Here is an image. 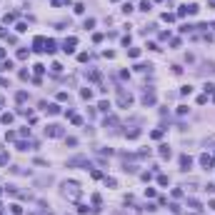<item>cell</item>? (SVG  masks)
I'll list each match as a JSON object with an SVG mask.
<instances>
[{"mask_svg": "<svg viewBox=\"0 0 215 215\" xmlns=\"http://www.w3.org/2000/svg\"><path fill=\"white\" fill-rule=\"evenodd\" d=\"M60 193H63V198H68V200H80L83 188H80V183H75V180H65Z\"/></svg>", "mask_w": 215, "mask_h": 215, "instance_id": "obj_1", "label": "cell"}, {"mask_svg": "<svg viewBox=\"0 0 215 215\" xmlns=\"http://www.w3.org/2000/svg\"><path fill=\"white\" fill-rule=\"evenodd\" d=\"M118 105H120V108H130V105H133V93H130V90H125V88L118 90Z\"/></svg>", "mask_w": 215, "mask_h": 215, "instance_id": "obj_2", "label": "cell"}, {"mask_svg": "<svg viewBox=\"0 0 215 215\" xmlns=\"http://www.w3.org/2000/svg\"><path fill=\"white\" fill-rule=\"evenodd\" d=\"M78 165L90 168V160H88V158H83V155H78V158H70V160H68V168H78Z\"/></svg>", "mask_w": 215, "mask_h": 215, "instance_id": "obj_3", "label": "cell"}, {"mask_svg": "<svg viewBox=\"0 0 215 215\" xmlns=\"http://www.w3.org/2000/svg\"><path fill=\"white\" fill-rule=\"evenodd\" d=\"M143 105H145V108H153V105H155V93H153V88H145V93H143Z\"/></svg>", "mask_w": 215, "mask_h": 215, "instance_id": "obj_4", "label": "cell"}, {"mask_svg": "<svg viewBox=\"0 0 215 215\" xmlns=\"http://www.w3.org/2000/svg\"><path fill=\"white\" fill-rule=\"evenodd\" d=\"M198 5H195V3H190V5H183L180 10H178V15H198Z\"/></svg>", "mask_w": 215, "mask_h": 215, "instance_id": "obj_5", "label": "cell"}, {"mask_svg": "<svg viewBox=\"0 0 215 215\" xmlns=\"http://www.w3.org/2000/svg\"><path fill=\"white\" fill-rule=\"evenodd\" d=\"M45 135H48V138H60V135H63V128H60V125H48V128H45Z\"/></svg>", "mask_w": 215, "mask_h": 215, "instance_id": "obj_6", "label": "cell"}, {"mask_svg": "<svg viewBox=\"0 0 215 215\" xmlns=\"http://www.w3.org/2000/svg\"><path fill=\"white\" fill-rule=\"evenodd\" d=\"M33 48H35V53H45V38L38 35L35 40H33Z\"/></svg>", "mask_w": 215, "mask_h": 215, "instance_id": "obj_7", "label": "cell"}, {"mask_svg": "<svg viewBox=\"0 0 215 215\" xmlns=\"http://www.w3.org/2000/svg\"><path fill=\"white\" fill-rule=\"evenodd\" d=\"M75 45H78V38H68V40L63 43V50L65 53H75Z\"/></svg>", "mask_w": 215, "mask_h": 215, "instance_id": "obj_8", "label": "cell"}, {"mask_svg": "<svg viewBox=\"0 0 215 215\" xmlns=\"http://www.w3.org/2000/svg\"><path fill=\"white\" fill-rule=\"evenodd\" d=\"M190 165H193V158H190V155H180V170H183V173H188V170H190Z\"/></svg>", "mask_w": 215, "mask_h": 215, "instance_id": "obj_9", "label": "cell"}, {"mask_svg": "<svg viewBox=\"0 0 215 215\" xmlns=\"http://www.w3.org/2000/svg\"><path fill=\"white\" fill-rule=\"evenodd\" d=\"M158 153H160V158H163V160H168V158H170V155H173V150H170V145H160V150H158Z\"/></svg>", "mask_w": 215, "mask_h": 215, "instance_id": "obj_10", "label": "cell"}, {"mask_svg": "<svg viewBox=\"0 0 215 215\" xmlns=\"http://www.w3.org/2000/svg\"><path fill=\"white\" fill-rule=\"evenodd\" d=\"M43 110H48V115H58V113H60V105H55V103H50V105H48V103H45V108H43Z\"/></svg>", "mask_w": 215, "mask_h": 215, "instance_id": "obj_11", "label": "cell"}, {"mask_svg": "<svg viewBox=\"0 0 215 215\" xmlns=\"http://www.w3.org/2000/svg\"><path fill=\"white\" fill-rule=\"evenodd\" d=\"M115 125H118V118H115V115H110V118H105V130H108V128L113 130Z\"/></svg>", "mask_w": 215, "mask_h": 215, "instance_id": "obj_12", "label": "cell"}, {"mask_svg": "<svg viewBox=\"0 0 215 215\" xmlns=\"http://www.w3.org/2000/svg\"><path fill=\"white\" fill-rule=\"evenodd\" d=\"M200 165L208 170V168H213V158H208V155H200Z\"/></svg>", "mask_w": 215, "mask_h": 215, "instance_id": "obj_13", "label": "cell"}, {"mask_svg": "<svg viewBox=\"0 0 215 215\" xmlns=\"http://www.w3.org/2000/svg\"><path fill=\"white\" fill-rule=\"evenodd\" d=\"M135 70H138V73H150L153 65H150V63H148V65H145V63H138V65H135Z\"/></svg>", "mask_w": 215, "mask_h": 215, "instance_id": "obj_14", "label": "cell"}, {"mask_svg": "<svg viewBox=\"0 0 215 215\" xmlns=\"http://www.w3.org/2000/svg\"><path fill=\"white\" fill-rule=\"evenodd\" d=\"M138 135H140V128H133V130H125V138H138Z\"/></svg>", "mask_w": 215, "mask_h": 215, "instance_id": "obj_15", "label": "cell"}, {"mask_svg": "<svg viewBox=\"0 0 215 215\" xmlns=\"http://www.w3.org/2000/svg\"><path fill=\"white\" fill-rule=\"evenodd\" d=\"M10 213H13V215H23V205L13 203V205H10Z\"/></svg>", "mask_w": 215, "mask_h": 215, "instance_id": "obj_16", "label": "cell"}, {"mask_svg": "<svg viewBox=\"0 0 215 215\" xmlns=\"http://www.w3.org/2000/svg\"><path fill=\"white\" fill-rule=\"evenodd\" d=\"M80 98H83V100H90V98H93V90H90V88H83V90H80Z\"/></svg>", "mask_w": 215, "mask_h": 215, "instance_id": "obj_17", "label": "cell"}, {"mask_svg": "<svg viewBox=\"0 0 215 215\" xmlns=\"http://www.w3.org/2000/svg\"><path fill=\"white\" fill-rule=\"evenodd\" d=\"M98 110H103V113H108V110H110V103H108V100H100V103H98Z\"/></svg>", "mask_w": 215, "mask_h": 215, "instance_id": "obj_18", "label": "cell"}, {"mask_svg": "<svg viewBox=\"0 0 215 215\" xmlns=\"http://www.w3.org/2000/svg\"><path fill=\"white\" fill-rule=\"evenodd\" d=\"M15 100H18V103H25V100H28V93H25V90H20V93L15 95Z\"/></svg>", "mask_w": 215, "mask_h": 215, "instance_id": "obj_19", "label": "cell"}, {"mask_svg": "<svg viewBox=\"0 0 215 215\" xmlns=\"http://www.w3.org/2000/svg\"><path fill=\"white\" fill-rule=\"evenodd\" d=\"M45 53H55V40H45Z\"/></svg>", "mask_w": 215, "mask_h": 215, "instance_id": "obj_20", "label": "cell"}, {"mask_svg": "<svg viewBox=\"0 0 215 215\" xmlns=\"http://www.w3.org/2000/svg\"><path fill=\"white\" fill-rule=\"evenodd\" d=\"M13 20H15V13H5V15H3V23H5V25L13 23Z\"/></svg>", "mask_w": 215, "mask_h": 215, "instance_id": "obj_21", "label": "cell"}, {"mask_svg": "<svg viewBox=\"0 0 215 215\" xmlns=\"http://www.w3.org/2000/svg\"><path fill=\"white\" fill-rule=\"evenodd\" d=\"M168 183H170V178H168V175H163V173H160V175H158V185H168Z\"/></svg>", "mask_w": 215, "mask_h": 215, "instance_id": "obj_22", "label": "cell"}, {"mask_svg": "<svg viewBox=\"0 0 215 215\" xmlns=\"http://www.w3.org/2000/svg\"><path fill=\"white\" fill-rule=\"evenodd\" d=\"M28 55H30V50H25V48H23V50H18V60H25Z\"/></svg>", "mask_w": 215, "mask_h": 215, "instance_id": "obj_23", "label": "cell"}, {"mask_svg": "<svg viewBox=\"0 0 215 215\" xmlns=\"http://www.w3.org/2000/svg\"><path fill=\"white\" fill-rule=\"evenodd\" d=\"M50 68H53V73H55V75H60V73H63V65H60V63H53Z\"/></svg>", "mask_w": 215, "mask_h": 215, "instance_id": "obj_24", "label": "cell"}, {"mask_svg": "<svg viewBox=\"0 0 215 215\" xmlns=\"http://www.w3.org/2000/svg\"><path fill=\"white\" fill-rule=\"evenodd\" d=\"M33 70H35V75H43V73H45V65L38 63V65H33Z\"/></svg>", "mask_w": 215, "mask_h": 215, "instance_id": "obj_25", "label": "cell"}, {"mask_svg": "<svg viewBox=\"0 0 215 215\" xmlns=\"http://www.w3.org/2000/svg\"><path fill=\"white\" fill-rule=\"evenodd\" d=\"M128 55H130V58H138V55H140V48H128Z\"/></svg>", "mask_w": 215, "mask_h": 215, "instance_id": "obj_26", "label": "cell"}, {"mask_svg": "<svg viewBox=\"0 0 215 215\" xmlns=\"http://www.w3.org/2000/svg\"><path fill=\"white\" fill-rule=\"evenodd\" d=\"M75 13L83 15V13H85V5H83V3H75Z\"/></svg>", "mask_w": 215, "mask_h": 215, "instance_id": "obj_27", "label": "cell"}, {"mask_svg": "<svg viewBox=\"0 0 215 215\" xmlns=\"http://www.w3.org/2000/svg\"><path fill=\"white\" fill-rule=\"evenodd\" d=\"M163 20H165V23H173L175 15H173V13H163Z\"/></svg>", "mask_w": 215, "mask_h": 215, "instance_id": "obj_28", "label": "cell"}, {"mask_svg": "<svg viewBox=\"0 0 215 215\" xmlns=\"http://www.w3.org/2000/svg\"><path fill=\"white\" fill-rule=\"evenodd\" d=\"M0 120H3L5 125H8V123H13V113H5V115H3V118H0Z\"/></svg>", "mask_w": 215, "mask_h": 215, "instance_id": "obj_29", "label": "cell"}, {"mask_svg": "<svg viewBox=\"0 0 215 215\" xmlns=\"http://www.w3.org/2000/svg\"><path fill=\"white\" fill-rule=\"evenodd\" d=\"M190 93H193L190 85H183V88H180V95H190Z\"/></svg>", "mask_w": 215, "mask_h": 215, "instance_id": "obj_30", "label": "cell"}, {"mask_svg": "<svg viewBox=\"0 0 215 215\" xmlns=\"http://www.w3.org/2000/svg\"><path fill=\"white\" fill-rule=\"evenodd\" d=\"M15 30H18V33H25V30H28V25H25V23H18V25H15Z\"/></svg>", "mask_w": 215, "mask_h": 215, "instance_id": "obj_31", "label": "cell"}, {"mask_svg": "<svg viewBox=\"0 0 215 215\" xmlns=\"http://www.w3.org/2000/svg\"><path fill=\"white\" fill-rule=\"evenodd\" d=\"M140 10H143V13H148V10H150V3H148V0H143V3H140Z\"/></svg>", "mask_w": 215, "mask_h": 215, "instance_id": "obj_32", "label": "cell"}, {"mask_svg": "<svg viewBox=\"0 0 215 215\" xmlns=\"http://www.w3.org/2000/svg\"><path fill=\"white\" fill-rule=\"evenodd\" d=\"M105 185H110V188H115V185H118V180H115V178H105Z\"/></svg>", "mask_w": 215, "mask_h": 215, "instance_id": "obj_33", "label": "cell"}, {"mask_svg": "<svg viewBox=\"0 0 215 215\" xmlns=\"http://www.w3.org/2000/svg\"><path fill=\"white\" fill-rule=\"evenodd\" d=\"M150 135H153V138H155V140H158V138H163V128H160V130H153Z\"/></svg>", "mask_w": 215, "mask_h": 215, "instance_id": "obj_34", "label": "cell"}, {"mask_svg": "<svg viewBox=\"0 0 215 215\" xmlns=\"http://www.w3.org/2000/svg\"><path fill=\"white\" fill-rule=\"evenodd\" d=\"M8 160H10L8 155H5V153H0V165H8Z\"/></svg>", "mask_w": 215, "mask_h": 215, "instance_id": "obj_35", "label": "cell"}, {"mask_svg": "<svg viewBox=\"0 0 215 215\" xmlns=\"http://www.w3.org/2000/svg\"><path fill=\"white\" fill-rule=\"evenodd\" d=\"M68 98H70V95H68L65 90H60V93H58V100H68Z\"/></svg>", "mask_w": 215, "mask_h": 215, "instance_id": "obj_36", "label": "cell"}, {"mask_svg": "<svg viewBox=\"0 0 215 215\" xmlns=\"http://www.w3.org/2000/svg\"><path fill=\"white\" fill-rule=\"evenodd\" d=\"M145 195L148 198H155V188H145Z\"/></svg>", "mask_w": 215, "mask_h": 215, "instance_id": "obj_37", "label": "cell"}, {"mask_svg": "<svg viewBox=\"0 0 215 215\" xmlns=\"http://www.w3.org/2000/svg\"><path fill=\"white\" fill-rule=\"evenodd\" d=\"M213 90H215V85H213V83H205V95H208V93H213Z\"/></svg>", "mask_w": 215, "mask_h": 215, "instance_id": "obj_38", "label": "cell"}, {"mask_svg": "<svg viewBox=\"0 0 215 215\" xmlns=\"http://www.w3.org/2000/svg\"><path fill=\"white\" fill-rule=\"evenodd\" d=\"M178 115H188V105H180L178 108Z\"/></svg>", "mask_w": 215, "mask_h": 215, "instance_id": "obj_39", "label": "cell"}, {"mask_svg": "<svg viewBox=\"0 0 215 215\" xmlns=\"http://www.w3.org/2000/svg\"><path fill=\"white\" fill-rule=\"evenodd\" d=\"M3 105H5V98H3V95H0V108H3Z\"/></svg>", "mask_w": 215, "mask_h": 215, "instance_id": "obj_40", "label": "cell"}, {"mask_svg": "<svg viewBox=\"0 0 215 215\" xmlns=\"http://www.w3.org/2000/svg\"><path fill=\"white\" fill-rule=\"evenodd\" d=\"M0 193H3V188H0Z\"/></svg>", "mask_w": 215, "mask_h": 215, "instance_id": "obj_41", "label": "cell"}]
</instances>
